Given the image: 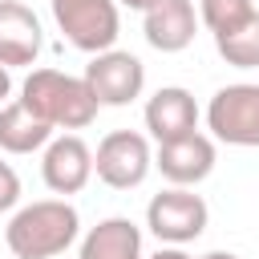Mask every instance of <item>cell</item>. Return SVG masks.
<instances>
[{"label":"cell","mask_w":259,"mask_h":259,"mask_svg":"<svg viewBox=\"0 0 259 259\" xmlns=\"http://www.w3.org/2000/svg\"><path fill=\"white\" fill-rule=\"evenodd\" d=\"M77 235H81V214L65 198L28 202L4 227V243L16 259H53V255L69 251L77 243Z\"/></svg>","instance_id":"6da1fadb"},{"label":"cell","mask_w":259,"mask_h":259,"mask_svg":"<svg viewBox=\"0 0 259 259\" xmlns=\"http://www.w3.org/2000/svg\"><path fill=\"white\" fill-rule=\"evenodd\" d=\"M20 101L53 130H85L101 109L85 77H69L61 69H32L20 85Z\"/></svg>","instance_id":"7a4b0ae2"},{"label":"cell","mask_w":259,"mask_h":259,"mask_svg":"<svg viewBox=\"0 0 259 259\" xmlns=\"http://www.w3.org/2000/svg\"><path fill=\"white\" fill-rule=\"evenodd\" d=\"M53 4V20L61 28V36L97 57L109 53L117 32H121V16H117V0H49Z\"/></svg>","instance_id":"3957f363"},{"label":"cell","mask_w":259,"mask_h":259,"mask_svg":"<svg viewBox=\"0 0 259 259\" xmlns=\"http://www.w3.org/2000/svg\"><path fill=\"white\" fill-rule=\"evenodd\" d=\"M206 219H210V210H206L202 194H194L190 186H166L146 206V227H150V235L162 247H186V243H194L206 231Z\"/></svg>","instance_id":"277c9868"},{"label":"cell","mask_w":259,"mask_h":259,"mask_svg":"<svg viewBox=\"0 0 259 259\" xmlns=\"http://www.w3.org/2000/svg\"><path fill=\"white\" fill-rule=\"evenodd\" d=\"M150 170H154V150H150V138L138 134V130H113L93 150V174L109 190L142 186Z\"/></svg>","instance_id":"5b68a950"},{"label":"cell","mask_w":259,"mask_h":259,"mask_svg":"<svg viewBox=\"0 0 259 259\" xmlns=\"http://www.w3.org/2000/svg\"><path fill=\"white\" fill-rule=\"evenodd\" d=\"M206 130L227 146H259V85L235 81L223 85L206 105Z\"/></svg>","instance_id":"8992f818"},{"label":"cell","mask_w":259,"mask_h":259,"mask_svg":"<svg viewBox=\"0 0 259 259\" xmlns=\"http://www.w3.org/2000/svg\"><path fill=\"white\" fill-rule=\"evenodd\" d=\"M85 85L93 89L97 105H130V101L142 97V89H146V65H142L134 53L109 49V53L89 57V65H85Z\"/></svg>","instance_id":"52a82bcc"},{"label":"cell","mask_w":259,"mask_h":259,"mask_svg":"<svg viewBox=\"0 0 259 259\" xmlns=\"http://www.w3.org/2000/svg\"><path fill=\"white\" fill-rule=\"evenodd\" d=\"M40 178L53 194H81L93 178V150L85 146V138L77 134H61L45 146V158H40Z\"/></svg>","instance_id":"ba28073f"},{"label":"cell","mask_w":259,"mask_h":259,"mask_svg":"<svg viewBox=\"0 0 259 259\" xmlns=\"http://www.w3.org/2000/svg\"><path fill=\"white\" fill-rule=\"evenodd\" d=\"M154 170L170 186H198L214 170V142L206 134H186L154 150Z\"/></svg>","instance_id":"9c48e42d"},{"label":"cell","mask_w":259,"mask_h":259,"mask_svg":"<svg viewBox=\"0 0 259 259\" xmlns=\"http://www.w3.org/2000/svg\"><path fill=\"white\" fill-rule=\"evenodd\" d=\"M40 49H45V32L36 12L20 0H0V65L4 69L36 65Z\"/></svg>","instance_id":"30bf717a"},{"label":"cell","mask_w":259,"mask_h":259,"mask_svg":"<svg viewBox=\"0 0 259 259\" xmlns=\"http://www.w3.org/2000/svg\"><path fill=\"white\" fill-rule=\"evenodd\" d=\"M146 130L158 146L178 142L186 134H198V105L194 93L182 85H162L150 101H146Z\"/></svg>","instance_id":"8fae6325"},{"label":"cell","mask_w":259,"mask_h":259,"mask_svg":"<svg viewBox=\"0 0 259 259\" xmlns=\"http://www.w3.org/2000/svg\"><path fill=\"white\" fill-rule=\"evenodd\" d=\"M142 32H146L150 49H158V53H182V49H190V40L198 32V12H194L190 0H162L158 8L146 12Z\"/></svg>","instance_id":"7c38bea8"},{"label":"cell","mask_w":259,"mask_h":259,"mask_svg":"<svg viewBox=\"0 0 259 259\" xmlns=\"http://www.w3.org/2000/svg\"><path fill=\"white\" fill-rule=\"evenodd\" d=\"M77 259H146L142 255V227L125 214L101 219L97 227L85 231Z\"/></svg>","instance_id":"4fadbf2b"},{"label":"cell","mask_w":259,"mask_h":259,"mask_svg":"<svg viewBox=\"0 0 259 259\" xmlns=\"http://www.w3.org/2000/svg\"><path fill=\"white\" fill-rule=\"evenodd\" d=\"M49 142H53V125L40 121L24 101L0 105V150H8V154H32V150H45Z\"/></svg>","instance_id":"5bb4252c"},{"label":"cell","mask_w":259,"mask_h":259,"mask_svg":"<svg viewBox=\"0 0 259 259\" xmlns=\"http://www.w3.org/2000/svg\"><path fill=\"white\" fill-rule=\"evenodd\" d=\"M214 49H219V57H223L227 65H235V69H259V12H255L247 24H239L235 32L214 36Z\"/></svg>","instance_id":"9a60e30c"},{"label":"cell","mask_w":259,"mask_h":259,"mask_svg":"<svg viewBox=\"0 0 259 259\" xmlns=\"http://www.w3.org/2000/svg\"><path fill=\"white\" fill-rule=\"evenodd\" d=\"M255 0H198V20L210 28V36L235 32L239 24H247L255 16Z\"/></svg>","instance_id":"2e32d148"},{"label":"cell","mask_w":259,"mask_h":259,"mask_svg":"<svg viewBox=\"0 0 259 259\" xmlns=\"http://www.w3.org/2000/svg\"><path fill=\"white\" fill-rule=\"evenodd\" d=\"M16 202H20V174L8 162H0V214L12 210Z\"/></svg>","instance_id":"e0dca14e"},{"label":"cell","mask_w":259,"mask_h":259,"mask_svg":"<svg viewBox=\"0 0 259 259\" xmlns=\"http://www.w3.org/2000/svg\"><path fill=\"white\" fill-rule=\"evenodd\" d=\"M146 259H194V255H186L182 247H158V251L146 255Z\"/></svg>","instance_id":"ac0fdd59"},{"label":"cell","mask_w":259,"mask_h":259,"mask_svg":"<svg viewBox=\"0 0 259 259\" xmlns=\"http://www.w3.org/2000/svg\"><path fill=\"white\" fill-rule=\"evenodd\" d=\"M117 4H125V8H134V12H150V8H158L162 0H117Z\"/></svg>","instance_id":"d6986e66"},{"label":"cell","mask_w":259,"mask_h":259,"mask_svg":"<svg viewBox=\"0 0 259 259\" xmlns=\"http://www.w3.org/2000/svg\"><path fill=\"white\" fill-rule=\"evenodd\" d=\"M8 93H12V77H8V69L0 65V105H8V101H4Z\"/></svg>","instance_id":"ffe728a7"},{"label":"cell","mask_w":259,"mask_h":259,"mask_svg":"<svg viewBox=\"0 0 259 259\" xmlns=\"http://www.w3.org/2000/svg\"><path fill=\"white\" fill-rule=\"evenodd\" d=\"M198 259H239V255H231V251H206V255H198Z\"/></svg>","instance_id":"44dd1931"}]
</instances>
